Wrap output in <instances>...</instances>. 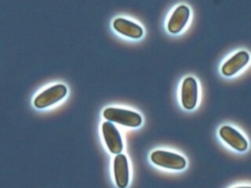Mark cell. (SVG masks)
<instances>
[{
  "label": "cell",
  "mask_w": 251,
  "mask_h": 188,
  "mask_svg": "<svg viewBox=\"0 0 251 188\" xmlns=\"http://www.w3.org/2000/svg\"><path fill=\"white\" fill-rule=\"evenodd\" d=\"M103 117L108 121L117 122L127 127H137L142 122V118L139 114L121 108H107L103 112Z\"/></svg>",
  "instance_id": "1"
},
{
  "label": "cell",
  "mask_w": 251,
  "mask_h": 188,
  "mask_svg": "<svg viewBox=\"0 0 251 188\" xmlns=\"http://www.w3.org/2000/svg\"><path fill=\"white\" fill-rule=\"evenodd\" d=\"M150 159L154 164L169 169L180 170L186 166V161L183 157L168 151H154L151 154Z\"/></svg>",
  "instance_id": "2"
},
{
  "label": "cell",
  "mask_w": 251,
  "mask_h": 188,
  "mask_svg": "<svg viewBox=\"0 0 251 188\" xmlns=\"http://www.w3.org/2000/svg\"><path fill=\"white\" fill-rule=\"evenodd\" d=\"M66 94L67 87L64 84H56L38 94L33 104L37 109H44L62 100Z\"/></svg>",
  "instance_id": "3"
},
{
  "label": "cell",
  "mask_w": 251,
  "mask_h": 188,
  "mask_svg": "<svg viewBox=\"0 0 251 188\" xmlns=\"http://www.w3.org/2000/svg\"><path fill=\"white\" fill-rule=\"evenodd\" d=\"M102 133L109 151L112 154H120L123 150V141L117 127L107 120L102 123Z\"/></svg>",
  "instance_id": "4"
},
{
  "label": "cell",
  "mask_w": 251,
  "mask_h": 188,
  "mask_svg": "<svg viewBox=\"0 0 251 188\" xmlns=\"http://www.w3.org/2000/svg\"><path fill=\"white\" fill-rule=\"evenodd\" d=\"M219 134L226 144H228L236 151L243 152L248 147V142L245 137L241 133H239V131L229 125L222 126L220 128Z\"/></svg>",
  "instance_id": "5"
},
{
  "label": "cell",
  "mask_w": 251,
  "mask_h": 188,
  "mask_svg": "<svg viewBox=\"0 0 251 188\" xmlns=\"http://www.w3.org/2000/svg\"><path fill=\"white\" fill-rule=\"evenodd\" d=\"M181 104L185 110H192L198 98V86L194 77H186L181 85Z\"/></svg>",
  "instance_id": "6"
},
{
  "label": "cell",
  "mask_w": 251,
  "mask_h": 188,
  "mask_svg": "<svg viewBox=\"0 0 251 188\" xmlns=\"http://www.w3.org/2000/svg\"><path fill=\"white\" fill-rule=\"evenodd\" d=\"M190 16V10L185 5H179L177 6L174 12L172 13L167 27L169 32L173 34H176L180 32L184 26L186 25Z\"/></svg>",
  "instance_id": "7"
},
{
  "label": "cell",
  "mask_w": 251,
  "mask_h": 188,
  "mask_svg": "<svg viewBox=\"0 0 251 188\" xmlns=\"http://www.w3.org/2000/svg\"><path fill=\"white\" fill-rule=\"evenodd\" d=\"M113 27L120 34L137 39L143 35V28L134 22L125 18H117L113 22Z\"/></svg>",
  "instance_id": "8"
},
{
  "label": "cell",
  "mask_w": 251,
  "mask_h": 188,
  "mask_svg": "<svg viewBox=\"0 0 251 188\" xmlns=\"http://www.w3.org/2000/svg\"><path fill=\"white\" fill-rule=\"evenodd\" d=\"M114 176L119 188H126L129 180V170L127 159L123 154H117L114 160Z\"/></svg>",
  "instance_id": "9"
},
{
  "label": "cell",
  "mask_w": 251,
  "mask_h": 188,
  "mask_svg": "<svg viewBox=\"0 0 251 188\" xmlns=\"http://www.w3.org/2000/svg\"><path fill=\"white\" fill-rule=\"evenodd\" d=\"M249 54L246 51H239L230 57L222 67V73L226 76H231L238 72L249 62Z\"/></svg>",
  "instance_id": "10"
},
{
  "label": "cell",
  "mask_w": 251,
  "mask_h": 188,
  "mask_svg": "<svg viewBox=\"0 0 251 188\" xmlns=\"http://www.w3.org/2000/svg\"><path fill=\"white\" fill-rule=\"evenodd\" d=\"M234 188H251V186H240V187H234Z\"/></svg>",
  "instance_id": "11"
}]
</instances>
